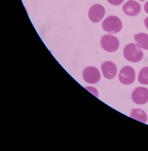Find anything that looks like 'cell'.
<instances>
[{
	"label": "cell",
	"mask_w": 148,
	"mask_h": 151,
	"mask_svg": "<svg viewBox=\"0 0 148 151\" xmlns=\"http://www.w3.org/2000/svg\"><path fill=\"white\" fill-rule=\"evenodd\" d=\"M136 45L143 49L148 50V35L144 33H139L134 35Z\"/></svg>",
	"instance_id": "30bf717a"
},
{
	"label": "cell",
	"mask_w": 148,
	"mask_h": 151,
	"mask_svg": "<svg viewBox=\"0 0 148 151\" xmlns=\"http://www.w3.org/2000/svg\"><path fill=\"white\" fill-rule=\"evenodd\" d=\"M123 10L127 15L134 17L140 14L141 6L139 3L134 0H129L123 6Z\"/></svg>",
	"instance_id": "ba28073f"
},
{
	"label": "cell",
	"mask_w": 148,
	"mask_h": 151,
	"mask_svg": "<svg viewBox=\"0 0 148 151\" xmlns=\"http://www.w3.org/2000/svg\"><path fill=\"white\" fill-rule=\"evenodd\" d=\"M135 79V72L133 68L127 66L121 69L119 75V79L121 83L124 85L131 84L134 83Z\"/></svg>",
	"instance_id": "277c9868"
},
{
	"label": "cell",
	"mask_w": 148,
	"mask_h": 151,
	"mask_svg": "<svg viewBox=\"0 0 148 151\" xmlns=\"http://www.w3.org/2000/svg\"><path fill=\"white\" fill-rule=\"evenodd\" d=\"M144 9L145 12L148 14V1L144 4Z\"/></svg>",
	"instance_id": "9a60e30c"
},
{
	"label": "cell",
	"mask_w": 148,
	"mask_h": 151,
	"mask_svg": "<svg viewBox=\"0 0 148 151\" xmlns=\"http://www.w3.org/2000/svg\"><path fill=\"white\" fill-rule=\"evenodd\" d=\"M123 55L127 60L132 63L138 62L143 57V53L140 47L134 43L126 46L123 51Z\"/></svg>",
	"instance_id": "6da1fadb"
},
{
	"label": "cell",
	"mask_w": 148,
	"mask_h": 151,
	"mask_svg": "<svg viewBox=\"0 0 148 151\" xmlns=\"http://www.w3.org/2000/svg\"><path fill=\"white\" fill-rule=\"evenodd\" d=\"M101 45L104 50L109 52H113L117 51L119 47V41L115 36L107 34L102 37Z\"/></svg>",
	"instance_id": "3957f363"
},
{
	"label": "cell",
	"mask_w": 148,
	"mask_h": 151,
	"mask_svg": "<svg viewBox=\"0 0 148 151\" xmlns=\"http://www.w3.org/2000/svg\"><path fill=\"white\" fill-rule=\"evenodd\" d=\"M139 1H144V0H139Z\"/></svg>",
	"instance_id": "e0dca14e"
},
{
	"label": "cell",
	"mask_w": 148,
	"mask_h": 151,
	"mask_svg": "<svg viewBox=\"0 0 148 151\" xmlns=\"http://www.w3.org/2000/svg\"><path fill=\"white\" fill-rule=\"evenodd\" d=\"M101 69L104 76L107 79H113L117 74V67L112 62L106 61L104 63L102 64Z\"/></svg>",
	"instance_id": "9c48e42d"
},
{
	"label": "cell",
	"mask_w": 148,
	"mask_h": 151,
	"mask_svg": "<svg viewBox=\"0 0 148 151\" xmlns=\"http://www.w3.org/2000/svg\"><path fill=\"white\" fill-rule=\"evenodd\" d=\"M105 14V9L103 6L99 4H95L89 10V18L93 22H98L104 17Z\"/></svg>",
	"instance_id": "8992f818"
},
{
	"label": "cell",
	"mask_w": 148,
	"mask_h": 151,
	"mask_svg": "<svg viewBox=\"0 0 148 151\" xmlns=\"http://www.w3.org/2000/svg\"><path fill=\"white\" fill-rule=\"evenodd\" d=\"M130 116L132 118L142 123H145L147 122V116L146 114L143 110L140 109H133L130 114Z\"/></svg>",
	"instance_id": "8fae6325"
},
{
	"label": "cell",
	"mask_w": 148,
	"mask_h": 151,
	"mask_svg": "<svg viewBox=\"0 0 148 151\" xmlns=\"http://www.w3.org/2000/svg\"><path fill=\"white\" fill-rule=\"evenodd\" d=\"M144 23L145 26L148 29V17H147L145 20H144Z\"/></svg>",
	"instance_id": "2e32d148"
},
{
	"label": "cell",
	"mask_w": 148,
	"mask_h": 151,
	"mask_svg": "<svg viewBox=\"0 0 148 151\" xmlns=\"http://www.w3.org/2000/svg\"><path fill=\"white\" fill-rule=\"evenodd\" d=\"M88 88H86V89H87L89 91H91L90 92L92 93L94 95L97 97V90L95 89H94L93 91V88L92 87H87Z\"/></svg>",
	"instance_id": "5bb4252c"
},
{
	"label": "cell",
	"mask_w": 148,
	"mask_h": 151,
	"mask_svg": "<svg viewBox=\"0 0 148 151\" xmlns=\"http://www.w3.org/2000/svg\"><path fill=\"white\" fill-rule=\"evenodd\" d=\"M132 99L136 104L143 105L148 101V90L144 87H139L132 93Z\"/></svg>",
	"instance_id": "52a82bcc"
},
{
	"label": "cell",
	"mask_w": 148,
	"mask_h": 151,
	"mask_svg": "<svg viewBox=\"0 0 148 151\" xmlns=\"http://www.w3.org/2000/svg\"><path fill=\"white\" fill-rule=\"evenodd\" d=\"M83 79L87 83L95 84L100 80V72L97 68L94 67H87L84 69L82 74Z\"/></svg>",
	"instance_id": "5b68a950"
},
{
	"label": "cell",
	"mask_w": 148,
	"mask_h": 151,
	"mask_svg": "<svg viewBox=\"0 0 148 151\" xmlns=\"http://www.w3.org/2000/svg\"><path fill=\"white\" fill-rule=\"evenodd\" d=\"M102 27L104 30L110 34H116L121 30L122 24L118 17L111 16L105 19L102 24Z\"/></svg>",
	"instance_id": "7a4b0ae2"
},
{
	"label": "cell",
	"mask_w": 148,
	"mask_h": 151,
	"mask_svg": "<svg viewBox=\"0 0 148 151\" xmlns=\"http://www.w3.org/2000/svg\"><path fill=\"white\" fill-rule=\"evenodd\" d=\"M108 2L113 6H118L121 5L124 0H107Z\"/></svg>",
	"instance_id": "4fadbf2b"
},
{
	"label": "cell",
	"mask_w": 148,
	"mask_h": 151,
	"mask_svg": "<svg viewBox=\"0 0 148 151\" xmlns=\"http://www.w3.org/2000/svg\"><path fill=\"white\" fill-rule=\"evenodd\" d=\"M138 81L142 84H148V67L141 70L138 76Z\"/></svg>",
	"instance_id": "7c38bea8"
}]
</instances>
